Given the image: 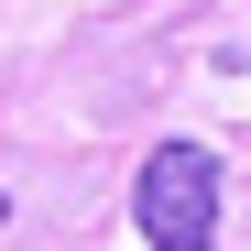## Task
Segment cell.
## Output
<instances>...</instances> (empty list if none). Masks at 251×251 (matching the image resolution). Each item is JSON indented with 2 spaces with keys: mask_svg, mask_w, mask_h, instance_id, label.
Wrapping results in <instances>:
<instances>
[{
  "mask_svg": "<svg viewBox=\"0 0 251 251\" xmlns=\"http://www.w3.org/2000/svg\"><path fill=\"white\" fill-rule=\"evenodd\" d=\"M131 219H142L153 251H219V164L197 142H153L142 186H131Z\"/></svg>",
  "mask_w": 251,
  "mask_h": 251,
  "instance_id": "cell-1",
  "label": "cell"
},
{
  "mask_svg": "<svg viewBox=\"0 0 251 251\" xmlns=\"http://www.w3.org/2000/svg\"><path fill=\"white\" fill-rule=\"evenodd\" d=\"M0 219H11V197H0Z\"/></svg>",
  "mask_w": 251,
  "mask_h": 251,
  "instance_id": "cell-2",
  "label": "cell"
}]
</instances>
